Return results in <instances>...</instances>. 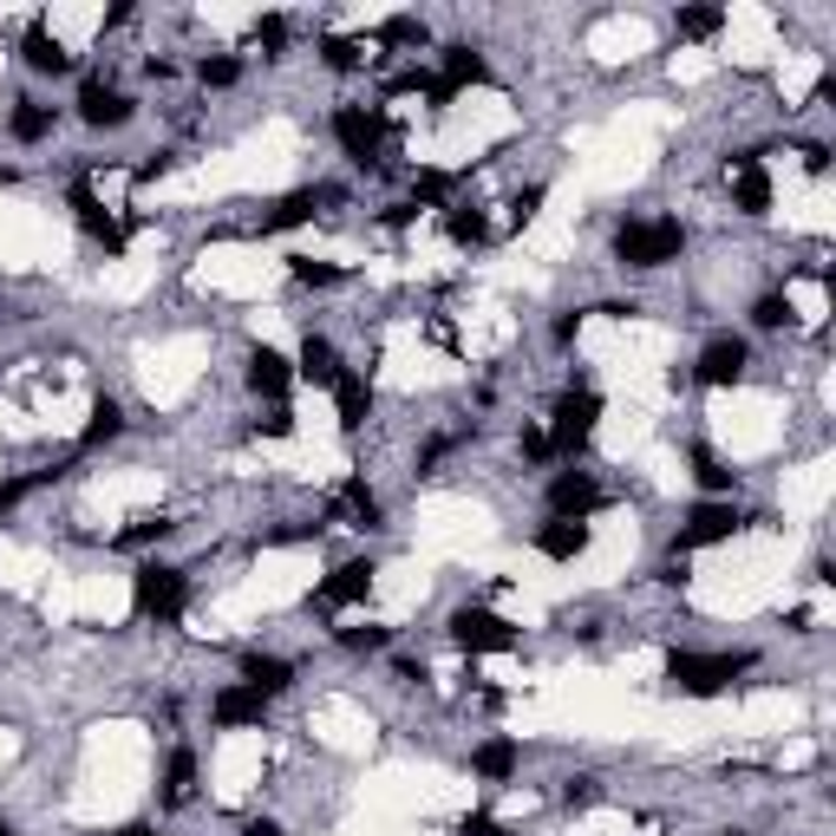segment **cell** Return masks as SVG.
I'll return each mask as SVG.
<instances>
[{
    "label": "cell",
    "instance_id": "6da1fadb",
    "mask_svg": "<svg viewBox=\"0 0 836 836\" xmlns=\"http://www.w3.org/2000/svg\"><path fill=\"white\" fill-rule=\"evenodd\" d=\"M746 667H752V654H674V661H667V680H674L680 693H693V700H713V693H726Z\"/></svg>",
    "mask_w": 836,
    "mask_h": 836
},
{
    "label": "cell",
    "instance_id": "7a4b0ae2",
    "mask_svg": "<svg viewBox=\"0 0 836 836\" xmlns=\"http://www.w3.org/2000/svg\"><path fill=\"white\" fill-rule=\"evenodd\" d=\"M680 242H687V229L674 216H661V222H628L615 235V255H621V268H667L680 255Z\"/></svg>",
    "mask_w": 836,
    "mask_h": 836
},
{
    "label": "cell",
    "instance_id": "3957f363",
    "mask_svg": "<svg viewBox=\"0 0 836 836\" xmlns=\"http://www.w3.org/2000/svg\"><path fill=\"white\" fill-rule=\"evenodd\" d=\"M131 602H137V615H150V621H177L183 602H190V582H183V569H170V562H144V569L131 575Z\"/></svg>",
    "mask_w": 836,
    "mask_h": 836
},
{
    "label": "cell",
    "instance_id": "277c9868",
    "mask_svg": "<svg viewBox=\"0 0 836 836\" xmlns=\"http://www.w3.org/2000/svg\"><path fill=\"white\" fill-rule=\"evenodd\" d=\"M595 419H602V392H569L562 405H556V432H549V451H562V458H575L589 438H595Z\"/></svg>",
    "mask_w": 836,
    "mask_h": 836
},
{
    "label": "cell",
    "instance_id": "5b68a950",
    "mask_svg": "<svg viewBox=\"0 0 836 836\" xmlns=\"http://www.w3.org/2000/svg\"><path fill=\"white\" fill-rule=\"evenodd\" d=\"M451 641L464 654H510L517 647V628L504 615H490V608H458L451 615Z\"/></svg>",
    "mask_w": 836,
    "mask_h": 836
},
{
    "label": "cell",
    "instance_id": "8992f818",
    "mask_svg": "<svg viewBox=\"0 0 836 836\" xmlns=\"http://www.w3.org/2000/svg\"><path fill=\"white\" fill-rule=\"evenodd\" d=\"M334 137L347 144L353 163H373V157H379V118L360 111V105H340V111H334Z\"/></svg>",
    "mask_w": 836,
    "mask_h": 836
},
{
    "label": "cell",
    "instance_id": "52a82bcc",
    "mask_svg": "<svg viewBox=\"0 0 836 836\" xmlns=\"http://www.w3.org/2000/svg\"><path fill=\"white\" fill-rule=\"evenodd\" d=\"M739 373H746V340H739V334L706 340V353H700V379H706V386H732Z\"/></svg>",
    "mask_w": 836,
    "mask_h": 836
},
{
    "label": "cell",
    "instance_id": "ba28073f",
    "mask_svg": "<svg viewBox=\"0 0 836 836\" xmlns=\"http://www.w3.org/2000/svg\"><path fill=\"white\" fill-rule=\"evenodd\" d=\"M209 719H216V726H262V719H268V693H255V687H222L216 706H209Z\"/></svg>",
    "mask_w": 836,
    "mask_h": 836
},
{
    "label": "cell",
    "instance_id": "9c48e42d",
    "mask_svg": "<svg viewBox=\"0 0 836 836\" xmlns=\"http://www.w3.org/2000/svg\"><path fill=\"white\" fill-rule=\"evenodd\" d=\"M366 589H373V562H340V569L314 589V602H320V608H347V602H360Z\"/></svg>",
    "mask_w": 836,
    "mask_h": 836
},
{
    "label": "cell",
    "instance_id": "30bf717a",
    "mask_svg": "<svg viewBox=\"0 0 836 836\" xmlns=\"http://www.w3.org/2000/svg\"><path fill=\"white\" fill-rule=\"evenodd\" d=\"M732 530H739V510H732V504H700V510L687 517V536H680V549L719 543V536H732Z\"/></svg>",
    "mask_w": 836,
    "mask_h": 836
},
{
    "label": "cell",
    "instance_id": "8fae6325",
    "mask_svg": "<svg viewBox=\"0 0 836 836\" xmlns=\"http://www.w3.org/2000/svg\"><path fill=\"white\" fill-rule=\"evenodd\" d=\"M536 549H543L549 562H575V556L589 549V523H582V517H556L549 530H536Z\"/></svg>",
    "mask_w": 836,
    "mask_h": 836
},
{
    "label": "cell",
    "instance_id": "7c38bea8",
    "mask_svg": "<svg viewBox=\"0 0 836 836\" xmlns=\"http://www.w3.org/2000/svg\"><path fill=\"white\" fill-rule=\"evenodd\" d=\"M78 118H85V124H105V131H111V124H124V118H131V98L92 78V85L78 92Z\"/></svg>",
    "mask_w": 836,
    "mask_h": 836
},
{
    "label": "cell",
    "instance_id": "4fadbf2b",
    "mask_svg": "<svg viewBox=\"0 0 836 836\" xmlns=\"http://www.w3.org/2000/svg\"><path fill=\"white\" fill-rule=\"evenodd\" d=\"M249 386H255L262 399H281V392L294 386V366H288L275 347H255V353H249Z\"/></svg>",
    "mask_w": 836,
    "mask_h": 836
},
{
    "label": "cell",
    "instance_id": "5bb4252c",
    "mask_svg": "<svg viewBox=\"0 0 836 836\" xmlns=\"http://www.w3.org/2000/svg\"><path fill=\"white\" fill-rule=\"evenodd\" d=\"M484 78H490V65H484L471 46H451V52H445V78L432 85V98H451L458 85H484Z\"/></svg>",
    "mask_w": 836,
    "mask_h": 836
},
{
    "label": "cell",
    "instance_id": "9a60e30c",
    "mask_svg": "<svg viewBox=\"0 0 836 836\" xmlns=\"http://www.w3.org/2000/svg\"><path fill=\"white\" fill-rule=\"evenodd\" d=\"M595 497H602V490H595V477H589V471H562V477L549 484V510H556V517H582Z\"/></svg>",
    "mask_w": 836,
    "mask_h": 836
},
{
    "label": "cell",
    "instance_id": "2e32d148",
    "mask_svg": "<svg viewBox=\"0 0 836 836\" xmlns=\"http://www.w3.org/2000/svg\"><path fill=\"white\" fill-rule=\"evenodd\" d=\"M72 209H78V229H85L92 242H105V249H124V229H118V222H111V216L98 209V196H92L85 183L72 190Z\"/></svg>",
    "mask_w": 836,
    "mask_h": 836
},
{
    "label": "cell",
    "instance_id": "e0dca14e",
    "mask_svg": "<svg viewBox=\"0 0 836 836\" xmlns=\"http://www.w3.org/2000/svg\"><path fill=\"white\" fill-rule=\"evenodd\" d=\"M301 379H314V386H334L340 379V353H334V340H320V334H307L301 340V366H294Z\"/></svg>",
    "mask_w": 836,
    "mask_h": 836
},
{
    "label": "cell",
    "instance_id": "ac0fdd59",
    "mask_svg": "<svg viewBox=\"0 0 836 836\" xmlns=\"http://www.w3.org/2000/svg\"><path fill=\"white\" fill-rule=\"evenodd\" d=\"M26 65H33V72H72V52H65L46 26H33V33H26Z\"/></svg>",
    "mask_w": 836,
    "mask_h": 836
},
{
    "label": "cell",
    "instance_id": "d6986e66",
    "mask_svg": "<svg viewBox=\"0 0 836 836\" xmlns=\"http://www.w3.org/2000/svg\"><path fill=\"white\" fill-rule=\"evenodd\" d=\"M732 163H739V209H746V216H765V209H772V183H765V170H759L752 157H732Z\"/></svg>",
    "mask_w": 836,
    "mask_h": 836
},
{
    "label": "cell",
    "instance_id": "ffe728a7",
    "mask_svg": "<svg viewBox=\"0 0 836 836\" xmlns=\"http://www.w3.org/2000/svg\"><path fill=\"white\" fill-rule=\"evenodd\" d=\"M242 680H249L255 693H281V687L294 680V667L275 661V654H249V661H242Z\"/></svg>",
    "mask_w": 836,
    "mask_h": 836
},
{
    "label": "cell",
    "instance_id": "44dd1931",
    "mask_svg": "<svg viewBox=\"0 0 836 836\" xmlns=\"http://www.w3.org/2000/svg\"><path fill=\"white\" fill-rule=\"evenodd\" d=\"M334 399H340V425H347V432H360V425H366V379L340 373V379H334Z\"/></svg>",
    "mask_w": 836,
    "mask_h": 836
},
{
    "label": "cell",
    "instance_id": "7402d4cb",
    "mask_svg": "<svg viewBox=\"0 0 836 836\" xmlns=\"http://www.w3.org/2000/svg\"><path fill=\"white\" fill-rule=\"evenodd\" d=\"M517 759H523V752H517V739H490V746H477V759H471V765H477V778H510V772H517Z\"/></svg>",
    "mask_w": 836,
    "mask_h": 836
},
{
    "label": "cell",
    "instance_id": "603a6c76",
    "mask_svg": "<svg viewBox=\"0 0 836 836\" xmlns=\"http://www.w3.org/2000/svg\"><path fill=\"white\" fill-rule=\"evenodd\" d=\"M190 785H196V752H190V746H177V752H170V772H163V798H170V804H183V798H190Z\"/></svg>",
    "mask_w": 836,
    "mask_h": 836
},
{
    "label": "cell",
    "instance_id": "cb8c5ba5",
    "mask_svg": "<svg viewBox=\"0 0 836 836\" xmlns=\"http://www.w3.org/2000/svg\"><path fill=\"white\" fill-rule=\"evenodd\" d=\"M118 432H124V412H118V399H98V405H92V425H85V438H78V445L92 451V445H105V438H118Z\"/></svg>",
    "mask_w": 836,
    "mask_h": 836
},
{
    "label": "cell",
    "instance_id": "d4e9b609",
    "mask_svg": "<svg viewBox=\"0 0 836 836\" xmlns=\"http://www.w3.org/2000/svg\"><path fill=\"white\" fill-rule=\"evenodd\" d=\"M307 216H314V196L301 190V196H281V203L262 216V229H294V222H307Z\"/></svg>",
    "mask_w": 836,
    "mask_h": 836
},
{
    "label": "cell",
    "instance_id": "484cf974",
    "mask_svg": "<svg viewBox=\"0 0 836 836\" xmlns=\"http://www.w3.org/2000/svg\"><path fill=\"white\" fill-rule=\"evenodd\" d=\"M46 131H52V111H46V105H20V111H13V137H20V144H39Z\"/></svg>",
    "mask_w": 836,
    "mask_h": 836
},
{
    "label": "cell",
    "instance_id": "4316f807",
    "mask_svg": "<svg viewBox=\"0 0 836 836\" xmlns=\"http://www.w3.org/2000/svg\"><path fill=\"white\" fill-rule=\"evenodd\" d=\"M340 504L360 517V530H373V523H379V504H373V490H366L360 477H347V484H340Z\"/></svg>",
    "mask_w": 836,
    "mask_h": 836
},
{
    "label": "cell",
    "instance_id": "83f0119b",
    "mask_svg": "<svg viewBox=\"0 0 836 836\" xmlns=\"http://www.w3.org/2000/svg\"><path fill=\"white\" fill-rule=\"evenodd\" d=\"M693 477H700V484H706V490H726V484H732V471H726V464H719V458H713V451H706V445H700V451H693Z\"/></svg>",
    "mask_w": 836,
    "mask_h": 836
},
{
    "label": "cell",
    "instance_id": "f1b7e54d",
    "mask_svg": "<svg viewBox=\"0 0 836 836\" xmlns=\"http://www.w3.org/2000/svg\"><path fill=\"white\" fill-rule=\"evenodd\" d=\"M340 641L353 654H379V647H392V628H340Z\"/></svg>",
    "mask_w": 836,
    "mask_h": 836
},
{
    "label": "cell",
    "instance_id": "f546056e",
    "mask_svg": "<svg viewBox=\"0 0 836 836\" xmlns=\"http://www.w3.org/2000/svg\"><path fill=\"white\" fill-rule=\"evenodd\" d=\"M680 33H687V39L719 33V7H687V13H680Z\"/></svg>",
    "mask_w": 836,
    "mask_h": 836
},
{
    "label": "cell",
    "instance_id": "4dcf8cb0",
    "mask_svg": "<svg viewBox=\"0 0 836 836\" xmlns=\"http://www.w3.org/2000/svg\"><path fill=\"white\" fill-rule=\"evenodd\" d=\"M445 229H451V242H471V249L490 235V229H484V216H464V209H451V216H445Z\"/></svg>",
    "mask_w": 836,
    "mask_h": 836
},
{
    "label": "cell",
    "instance_id": "1f68e13d",
    "mask_svg": "<svg viewBox=\"0 0 836 836\" xmlns=\"http://www.w3.org/2000/svg\"><path fill=\"white\" fill-rule=\"evenodd\" d=\"M157 536H170V523H163V517H144V523H131V530L118 536V549H144V543H157Z\"/></svg>",
    "mask_w": 836,
    "mask_h": 836
},
{
    "label": "cell",
    "instance_id": "d6a6232c",
    "mask_svg": "<svg viewBox=\"0 0 836 836\" xmlns=\"http://www.w3.org/2000/svg\"><path fill=\"white\" fill-rule=\"evenodd\" d=\"M752 320H759V327H785V320H791V294H765V301L752 307Z\"/></svg>",
    "mask_w": 836,
    "mask_h": 836
},
{
    "label": "cell",
    "instance_id": "836d02e7",
    "mask_svg": "<svg viewBox=\"0 0 836 836\" xmlns=\"http://www.w3.org/2000/svg\"><path fill=\"white\" fill-rule=\"evenodd\" d=\"M242 78V59H203V85H235Z\"/></svg>",
    "mask_w": 836,
    "mask_h": 836
},
{
    "label": "cell",
    "instance_id": "e575fe53",
    "mask_svg": "<svg viewBox=\"0 0 836 836\" xmlns=\"http://www.w3.org/2000/svg\"><path fill=\"white\" fill-rule=\"evenodd\" d=\"M327 65H334V72H353V65H360V46H353V39H327Z\"/></svg>",
    "mask_w": 836,
    "mask_h": 836
},
{
    "label": "cell",
    "instance_id": "d590c367",
    "mask_svg": "<svg viewBox=\"0 0 836 836\" xmlns=\"http://www.w3.org/2000/svg\"><path fill=\"white\" fill-rule=\"evenodd\" d=\"M386 39L392 46H412V39H425V26L419 20H386Z\"/></svg>",
    "mask_w": 836,
    "mask_h": 836
},
{
    "label": "cell",
    "instance_id": "8d00e7d4",
    "mask_svg": "<svg viewBox=\"0 0 836 836\" xmlns=\"http://www.w3.org/2000/svg\"><path fill=\"white\" fill-rule=\"evenodd\" d=\"M294 275H301V281H314V288H327V281H340V268H320V262H294Z\"/></svg>",
    "mask_w": 836,
    "mask_h": 836
},
{
    "label": "cell",
    "instance_id": "74e56055",
    "mask_svg": "<svg viewBox=\"0 0 836 836\" xmlns=\"http://www.w3.org/2000/svg\"><path fill=\"white\" fill-rule=\"evenodd\" d=\"M255 39H262L268 52H281V39H288V26H281V20H262V26H255Z\"/></svg>",
    "mask_w": 836,
    "mask_h": 836
},
{
    "label": "cell",
    "instance_id": "f35d334b",
    "mask_svg": "<svg viewBox=\"0 0 836 836\" xmlns=\"http://www.w3.org/2000/svg\"><path fill=\"white\" fill-rule=\"evenodd\" d=\"M33 484H39V477H20V484H0V517H7V510H13V504H20V497L33 490Z\"/></svg>",
    "mask_w": 836,
    "mask_h": 836
},
{
    "label": "cell",
    "instance_id": "ab89813d",
    "mask_svg": "<svg viewBox=\"0 0 836 836\" xmlns=\"http://www.w3.org/2000/svg\"><path fill=\"white\" fill-rule=\"evenodd\" d=\"M464 836H504L497 817H464Z\"/></svg>",
    "mask_w": 836,
    "mask_h": 836
},
{
    "label": "cell",
    "instance_id": "60d3db41",
    "mask_svg": "<svg viewBox=\"0 0 836 836\" xmlns=\"http://www.w3.org/2000/svg\"><path fill=\"white\" fill-rule=\"evenodd\" d=\"M536 203H543V190H523V196H517V222H530V216H536Z\"/></svg>",
    "mask_w": 836,
    "mask_h": 836
},
{
    "label": "cell",
    "instance_id": "b9f144b4",
    "mask_svg": "<svg viewBox=\"0 0 836 836\" xmlns=\"http://www.w3.org/2000/svg\"><path fill=\"white\" fill-rule=\"evenodd\" d=\"M242 836H281V824H249Z\"/></svg>",
    "mask_w": 836,
    "mask_h": 836
},
{
    "label": "cell",
    "instance_id": "7bdbcfd3",
    "mask_svg": "<svg viewBox=\"0 0 836 836\" xmlns=\"http://www.w3.org/2000/svg\"><path fill=\"white\" fill-rule=\"evenodd\" d=\"M118 836H157V831H144V824H131V831H118Z\"/></svg>",
    "mask_w": 836,
    "mask_h": 836
},
{
    "label": "cell",
    "instance_id": "ee69618b",
    "mask_svg": "<svg viewBox=\"0 0 836 836\" xmlns=\"http://www.w3.org/2000/svg\"><path fill=\"white\" fill-rule=\"evenodd\" d=\"M0 836H13V831H7V824H0Z\"/></svg>",
    "mask_w": 836,
    "mask_h": 836
}]
</instances>
